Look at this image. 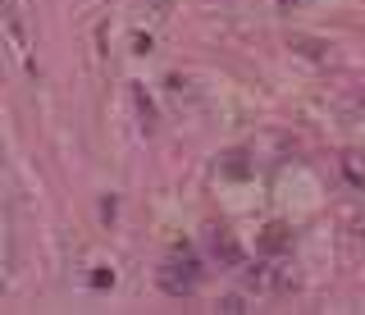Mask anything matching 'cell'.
Returning <instances> with one entry per match:
<instances>
[{"instance_id":"3957f363","label":"cell","mask_w":365,"mask_h":315,"mask_svg":"<svg viewBox=\"0 0 365 315\" xmlns=\"http://www.w3.org/2000/svg\"><path fill=\"white\" fill-rule=\"evenodd\" d=\"M210 252H215V261H224V265H237V261H242V247H237L233 233H224V229L210 238Z\"/></svg>"},{"instance_id":"5b68a950","label":"cell","mask_w":365,"mask_h":315,"mask_svg":"<svg viewBox=\"0 0 365 315\" xmlns=\"http://www.w3.org/2000/svg\"><path fill=\"white\" fill-rule=\"evenodd\" d=\"M133 100H137V115H142V128L151 133V128H155V105H151V96H146L142 87H133Z\"/></svg>"},{"instance_id":"9c48e42d","label":"cell","mask_w":365,"mask_h":315,"mask_svg":"<svg viewBox=\"0 0 365 315\" xmlns=\"http://www.w3.org/2000/svg\"><path fill=\"white\" fill-rule=\"evenodd\" d=\"M220 311H228V315H237V311H247V306H242V297H224V301H220Z\"/></svg>"},{"instance_id":"6da1fadb","label":"cell","mask_w":365,"mask_h":315,"mask_svg":"<svg viewBox=\"0 0 365 315\" xmlns=\"http://www.w3.org/2000/svg\"><path fill=\"white\" fill-rule=\"evenodd\" d=\"M160 288L169 292V297H187V292H197V279H201V265L192 261V256H182V261H165L160 265Z\"/></svg>"},{"instance_id":"52a82bcc","label":"cell","mask_w":365,"mask_h":315,"mask_svg":"<svg viewBox=\"0 0 365 315\" xmlns=\"http://www.w3.org/2000/svg\"><path fill=\"white\" fill-rule=\"evenodd\" d=\"M224 174H228V178H247V155H242V151L224 155Z\"/></svg>"},{"instance_id":"7a4b0ae2","label":"cell","mask_w":365,"mask_h":315,"mask_svg":"<svg viewBox=\"0 0 365 315\" xmlns=\"http://www.w3.org/2000/svg\"><path fill=\"white\" fill-rule=\"evenodd\" d=\"M288 247H292V229H288V224H265V233H260V252L279 256V252H288Z\"/></svg>"},{"instance_id":"277c9868","label":"cell","mask_w":365,"mask_h":315,"mask_svg":"<svg viewBox=\"0 0 365 315\" xmlns=\"http://www.w3.org/2000/svg\"><path fill=\"white\" fill-rule=\"evenodd\" d=\"M342 174H347V183H351V187H365V155L347 151V155H342Z\"/></svg>"},{"instance_id":"30bf717a","label":"cell","mask_w":365,"mask_h":315,"mask_svg":"<svg viewBox=\"0 0 365 315\" xmlns=\"http://www.w3.org/2000/svg\"><path fill=\"white\" fill-rule=\"evenodd\" d=\"M283 5H302V0H283Z\"/></svg>"},{"instance_id":"8992f818","label":"cell","mask_w":365,"mask_h":315,"mask_svg":"<svg viewBox=\"0 0 365 315\" xmlns=\"http://www.w3.org/2000/svg\"><path fill=\"white\" fill-rule=\"evenodd\" d=\"M292 51H302L306 60H324V41H311V37H292Z\"/></svg>"},{"instance_id":"ba28073f","label":"cell","mask_w":365,"mask_h":315,"mask_svg":"<svg viewBox=\"0 0 365 315\" xmlns=\"http://www.w3.org/2000/svg\"><path fill=\"white\" fill-rule=\"evenodd\" d=\"M91 288H114V269L96 265V269H91Z\"/></svg>"}]
</instances>
